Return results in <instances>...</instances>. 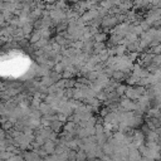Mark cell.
Instances as JSON below:
<instances>
[{"mask_svg": "<svg viewBox=\"0 0 161 161\" xmlns=\"http://www.w3.org/2000/svg\"><path fill=\"white\" fill-rule=\"evenodd\" d=\"M118 19H119V16H117V15H112V16L103 18V20H102V26H103V28H111V26H113L114 24L118 23Z\"/></svg>", "mask_w": 161, "mask_h": 161, "instance_id": "cell-1", "label": "cell"}, {"mask_svg": "<svg viewBox=\"0 0 161 161\" xmlns=\"http://www.w3.org/2000/svg\"><path fill=\"white\" fill-rule=\"evenodd\" d=\"M121 108L123 111H135L136 109V103L131 102V99H123L121 101Z\"/></svg>", "mask_w": 161, "mask_h": 161, "instance_id": "cell-2", "label": "cell"}, {"mask_svg": "<svg viewBox=\"0 0 161 161\" xmlns=\"http://www.w3.org/2000/svg\"><path fill=\"white\" fill-rule=\"evenodd\" d=\"M152 52H155V53H161V44L153 47V50H152Z\"/></svg>", "mask_w": 161, "mask_h": 161, "instance_id": "cell-3", "label": "cell"}]
</instances>
